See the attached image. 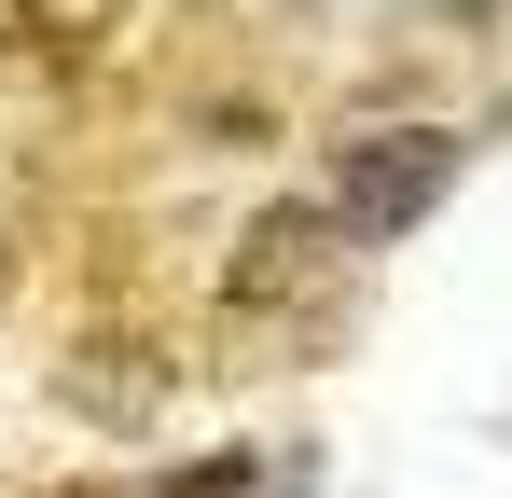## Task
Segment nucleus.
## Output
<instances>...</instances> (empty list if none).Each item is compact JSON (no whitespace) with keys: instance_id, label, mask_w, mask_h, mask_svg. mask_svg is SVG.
Here are the masks:
<instances>
[{"instance_id":"obj_1","label":"nucleus","mask_w":512,"mask_h":498,"mask_svg":"<svg viewBox=\"0 0 512 498\" xmlns=\"http://www.w3.org/2000/svg\"><path fill=\"white\" fill-rule=\"evenodd\" d=\"M222 319L263 332V346H333L360 319V236L333 208H263L222 263Z\"/></svg>"},{"instance_id":"obj_2","label":"nucleus","mask_w":512,"mask_h":498,"mask_svg":"<svg viewBox=\"0 0 512 498\" xmlns=\"http://www.w3.org/2000/svg\"><path fill=\"white\" fill-rule=\"evenodd\" d=\"M457 153H471L457 125H374V139L333 153V194H319V208H333L360 249H388V236H416L429 208L457 194Z\"/></svg>"},{"instance_id":"obj_3","label":"nucleus","mask_w":512,"mask_h":498,"mask_svg":"<svg viewBox=\"0 0 512 498\" xmlns=\"http://www.w3.org/2000/svg\"><path fill=\"white\" fill-rule=\"evenodd\" d=\"M0 14H28V28H97L111 0H0Z\"/></svg>"}]
</instances>
